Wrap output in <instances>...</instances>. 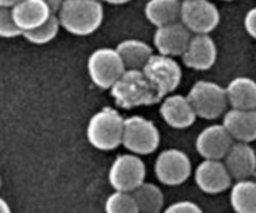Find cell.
<instances>
[{"label":"cell","mask_w":256,"mask_h":213,"mask_svg":"<svg viewBox=\"0 0 256 213\" xmlns=\"http://www.w3.org/2000/svg\"><path fill=\"white\" fill-rule=\"evenodd\" d=\"M125 119L116 109L104 107L90 118L86 128L88 142L99 150H112L122 144Z\"/></svg>","instance_id":"3957f363"},{"label":"cell","mask_w":256,"mask_h":213,"mask_svg":"<svg viewBox=\"0 0 256 213\" xmlns=\"http://www.w3.org/2000/svg\"><path fill=\"white\" fill-rule=\"evenodd\" d=\"M228 99L232 108L256 109V82L249 77H236L226 87Z\"/></svg>","instance_id":"d6986e66"},{"label":"cell","mask_w":256,"mask_h":213,"mask_svg":"<svg viewBox=\"0 0 256 213\" xmlns=\"http://www.w3.org/2000/svg\"><path fill=\"white\" fill-rule=\"evenodd\" d=\"M244 27L248 34L252 38L256 39V7L252 8L249 12L245 14L244 18Z\"/></svg>","instance_id":"83f0119b"},{"label":"cell","mask_w":256,"mask_h":213,"mask_svg":"<svg viewBox=\"0 0 256 213\" xmlns=\"http://www.w3.org/2000/svg\"><path fill=\"white\" fill-rule=\"evenodd\" d=\"M125 70L126 67L116 48H99L88 59L90 79L100 89H112Z\"/></svg>","instance_id":"277c9868"},{"label":"cell","mask_w":256,"mask_h":213,"mask_svg":"<svg viewBox=\"0 0 256 213\" xmlns=\"http://www.w3.org/2000/svg\"><path fill=\"white\" fill-rule=\"evenodd\" d=\"M22 0H0V7H6V8H12L14 5H16L18 3H20Z\"/></svg>","instance_id":"f546056e"},{"label":"cell","mask_w":256,"mask_h":213,"mask_svg":"<svg viewBox=\"0 0 256 213\" xmlns=\"http://www.w3.org/2000/svg\"><path fill=\"white\" fill-rule=\"evenodd\" d=\"M180 20L195 34H209L220 23V12L210 0H182Z\"/></svg>","instance_id":"9c48e42d"},{"label":"cell","mask_w":256,"mask_h":213,"mask_svg":"<svg viewBox=\"0 0 256 213\" xmlns=\"http://www.w3.org/2000/svg\"><path fill=\"white\" fill-rule=\"evenodd\" d=\"M160 114L166 124L175 129H185L194 124L198 114L188 95H166L160 105Z\"/></svg>","instance_id":"9a60e30c"},{"label":"cell","mask_w":256,"mask_h":213,"mask_svg":"<svg viewBox=\"0 0 256 213\" xmlns=\"http://www.w3.org/2000/svg\"><path fill=\"white\" fill-rule=\"evenodd\" d=\"M155 175L165 185L182 184L192 174V160L186 153L176 148L162 150L155 160Z\"/></svg>","instance_id":"30bf717a"},{"label":"cell","mask_w":256,"mask_h":213,"mask_svg":"<svg viewBox=\"0 0 256 213\" xmlns=\"http://www.w3.org/2000/svg\"><path fill=\"white\" fill-rule=\"evenodd\" d=\"M182 20L156 28L154 34V45L159 54L168 57H179L186 49L192 34Z\"/></svg>","instance_id":"4fadbf2b"},{"label":"cell","mask_w":256,"mask_h":213,"mask_svg":"<svg viewBox=\"0 0 256 213\" xmlns=\"http://www.w3.org/2000/svg\"><path fill=\"white\" fill-rule=\"evenodd\" d=\"M216 45L209 34H195L182 53V63L195 70H208L216 62Z\"/></svg>","instance_id":"5bb4252c"},{"label":"cell","mask_w":256,"mask_h":213,"mask_svg":"<svg viewBox=\"0 0 256 213\" xmlns=\"http://www.w3.org/2000/svg\"><path fill=\"white\" fill-rule=\"evenodd\" d=\"M115 104L122 109L156 104L162 100L142 69H126L110 89Z\"/></svg>","instance_id":"6da1fadb"},{"label":"cell","mask_w":256,"mask_h":213,"mask_svg":"<svg viewBox=\"0 0 256 213\" xmlns=\"http://www.w3.org/2000/svg\"><path fill=\"white\" fill-rule=\"evenodd\" d=\"M166 213H202V209L200 208L199 204L192 200H179L165 209Z\"/></svg>","instance_id":"4316f807"},{"label":"cell","mask_w":256,"mask_h":213,"mask_svg":"<svg viewBox=\"0 0 256 213\" xmlns=\"http://www.w3.org/2000/svg\"><path fill=\"white\" fill-rule=\"evenodd\" d=\"M160 144V132L152 120L140 115L125 119L122 145L132 153L146 155L155 152Z\"/></svg>","instance_id":"8992f818"},{"label":"cell","mask_w":256,"mask_h":213,"mask_svg":"<svg viewBox=\"0 0 256 213\" xmlns=\"http://www.w3.org/2000/svg\"><path fill=\"white\" fill-rule=\"evenodd\" d=\"M22 33L12 17V8L0 7V35L2 38H16Z\"/></svg>","instance_id":"484cf974"},{"label":"cell","mask_w":256,"mask_h":213,"mask_svg":"<svg viewBox=\"0 0 256 213\" xmlns=\"http://www.w3.org/2000/svg\"><path fill=\"white\" fill-rule=\"evenodd\" d=\"M126 69H142L152 55L148 43L139 39H126L116 45Z\"/></svg>","instance_id":"44dd1931"},{"label":"cell","mask_w":256,"mask_h":213,"mask_svg":"<svg viewBox=\"0 0 256 213\" xmlns=\"http://www.w3.org/2000/svg\"><path fill=\"white\" fill-rule=\"evenodd\" d=\"M12 13L22 32L40 27L54 14L45 0H22L12 8Z\"/></svg>","instance_id":"e0dca14e"},{"label":"cell","mask_w":256,"mask_h":213,"mask_svg":"<svg viewBox=\"0 0 256 213\" xmlns=\"http://www.w3.org/2000/svg\"><path fill=\"white\" fill-rule=\"evenodd\" d=\"M142 70L162 99L174 92L182 83V68L172 57L152 54Z\"/></svg>","instance_id":"52a82bcc"},{"label":"cell","mask_w":256,"mask_h":213,"mask_svg":"<svg viewBox=\"0 0 256 213\" xmlns=\"http://www.w3.org/2000/svg\"><path fill=\"white\" fill-rule=\"evenodd\" d=\"M45 2H46L48 5L52 8V13H58V12H59L60 8H62L64 0H45Z\"/></svg>","instance_id":"f1b7e54d"},{"label":"cell","mask_w":256,"mask_h":213,"mask_svg":"<svg viewBox=\"0 0 256 213\" xmlns=\"http://www.w3.org/2000/svg\"><path fill=\"white\" fill-rule=\"evenodd\" d=\"M2 208H0V210H2V212H9V208H6L8 207V204L6 203H5V200L4 199H2Z\"/></svg>","instance_id":"1f68e13d"},{"label":"cell","mask_w":256,"mask_h":213,"mask_svg":"<svg viewBox=\"0 0 256 213\" xmlns=\"http://www.w3.org/2000/svg\"><path fill=\"white\" fill-rule=\"evenodd\" d=\"M105 3H109V4L112 5H122L125 4V3H129L130 0H104Z\"/></svg>","instance_id":"4dcf8cb0"},{"label":"cell","mask_w":256,"mask_h":213,"mask_svg":"<svg viewBox=\"0 0 256 213\" xmlns=\"http://www.w3.org/2000/svg\"><path fill=\"white\" fill-rule=\"evenodd\" d=\"M132 193L138 203L139 212L158 213L164 207L162 190L154 183L144 182Z\"/></svg>","instance_id":"603a6c76"},{"label":"cell","mask_w":256,"mask_h":213,"mask_svg":"<svg viewBox=\"0 0 256 213\" xmlns=\"http://www.w3.org/2000/svg\"><path fill=\"white\" fill-rule=\"evenodd\" d=\"M224 160L232 177L236 180L248 179L256 173V153L249 143H234Z\"/></svg>","instance_id":"2e32d148"},{"label":"cell","mask_w":256,"mask_h":213,"mask_svg":"<svg viewBox=\"0 0 256 213\" xmlns=\"http://www.w3.org/2000/svg\"><path fill=\"white\" fill-rule=\"evenodd\" d=\"M222 124L238 142L256 140V109L232 108L225 113Z\"/></svg>","instance_id":"ac0fdd59"},{"label":"cell","mask_w":256,"mask_h":213,"mask_svg":"<svg viewBox=\"0 0 256 213\" xmlns=\"http://www.w3.org/2000/svg\"><path fill=\"white\" fill-rule=\"evenodd\" d=\"M188 98L192 102L198 117L202 119H216L226 110V88L209 80H199L189 90Z\"/></svg>","instance_id":"5b68a950"},{"label":"cell","mask_w":256,"mask_h":213,"mask_svg":"<svg viewBox=\"0 0 256 213\" xmlns=\"http://www.w3.org/2000/svg\"><path fill=\"white\" fill-rule=\"evenodd\" d=\"M182 3L180 0H149L145 4V17L156 28L179 22Z\"/></svg>","instance_id":"ffe728a7"},{"label":"cell","mask_w":256,"mask_h":213,"mask_svg":"<svg viewBox=\"0 0 256 213\" xmlns=\"http://www.w3.org/2000/svg\"><path fill=\"white\" fill-rule=\"evenodd\" d=\"M146 168L139 154H120L109 169V183L114 189L132 192L145 182Z\"/></svg>","instance_id":"ba28073f"},{"label":"cell","mask_w":256,"mask_h":213,"mask_svg":"<svg viewBox=\"0 0 256 213\" xmlns=\"http://www.w3.org/2000/svg\"><path fill=\"white\" fill-rule=\"evenodd\" d=\"M58 17L66 32L85 37L102 27L104 8L100 0H64Z\"/></svg>","instance_id":"7a4b0ae2"},{"label":"cell","mask_w":256,"mask_h":213,"mask_svg":"<svg viewBox=\"0 0 256 213\" xmlns=\"http://www.w3.org/2000/svg\"><path fill=\"white\" fill-rule=\"evenodd\" d=\"M232 139L224 124H212L199 133L195 148L204 159H222L234 144Z\"/></svg>","instance_id":"8fae6325"},{"label":"cell","mask_w":256,"mask_h":213,"mask_svg":"<svg viewBox=\"0 0 256 213\" xmlns=\"http://www.w3.org/2000/svg\"><path fill=\"white\" fill-rule=\"evenodd\" d=\"M230 204L238 213H256V180H238L230 192Z\"/></svg>","instance_id":"7402d4cb"},{"label":"cell","mask_w":256,"mask_h":213,"mask_svg":"<svg viewBox=\"0 0 256 213\" xmlns=\"http://www.w3.org/2000/svg\"><path fill=\"white\" fill-rule=\"evenodd\" d=\"M60 27V20L58 15L54 14L46 20L42 25L35 28L32 30H28V32H24L22 37L28 40V42L32 43V44L36 45H42L46 44V43L52 42L55 37H56L58 32H59Z\"/></svg>","instance_id":"cb8c5ba5"},{"label":"cell","mask_w":256,"mask_h":213,"mask_svg":"<svg viewBox=\"0 0 256 213\" xmlns=\"http://www.w3.org/2000/svg\"><path fill=\"white\" fill-rule=\"evenodd\" d=\"M232 174L222 159H204L195 169V183L209 194H218L232 185Z\"/></svg>","instance_id":"7c38bea8"},{"label":"cell","mask_w":256,"mask_h":213,"mask_svg":"<svg viewBox=\"0 0 256 213\" xmlns=\"http://www.w3.org/2000/svg\"><path fill=\"white\" fill-rule=\"evenodd\" d=\"M222 2H232V0H222Z\"/></svg>","instance_id":"d6a6232c"},{"label":"cell","mask_w":256,"mask_h":213,"mask_svg":"<svg viewBox=\"0 0 256 213\" xmlns=\"http://www.w3.org/2000/svg\"><path fill=\"white\" fill-rule=\"evenodd\" d=\"M105 212L108 213H138L139 207L132 192L116 190L105 200Z\"/></svg>","instance_id":"d4e9b609"}]
</instances>
